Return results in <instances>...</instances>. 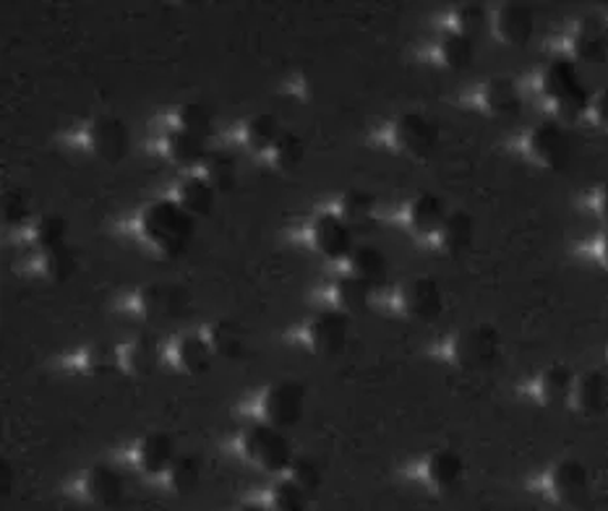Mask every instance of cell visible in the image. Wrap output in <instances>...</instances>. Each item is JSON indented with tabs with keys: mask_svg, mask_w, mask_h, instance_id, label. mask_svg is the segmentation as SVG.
I'll return each instance as SVG.
<instances>
[{
	"mask_svg": "<svg viewBox=\"0 0 608 511\" xmlns=\"http://www.w3.org/2000/svg\"><path fill=\"white\" fill-rule=\"evenodd\" d=\"M494 34L509 47H525L536 32V16L525 3H502L492 19Z\"/></svg>",
	"mask_w": 608,
	"mask_h": 511,
	"instance_id": "cell-15",
	"label": "cell"
},
{
	"mask_svg": "<svg viewBox=\"0 0 608 511\" xmlns=\"http://www.w3.org/2000/svg\"><path fill=\"white\" fill-rule=\"evenodd\" d=\"M176 361L185 373L202 376V373L212 371L214 350H212L210 340H204V337H196V334H189V337H183V340H178Z\"/></svg>",
	"mask_w": 608,
	"mask_h": 511,
	"instance_id": "cell-26",
	"label": "cell"
},
{
	"mask_svg": "<svg viewBox=\"0 0 608 511\" xmlns=\"http://www.w3.org/2000/svg\"><path fill=\"white\" fill-rule=\"evenodd\" d=\"M570 405L583 416H598L608 405V378L600 371H585L575 378Z\"/></svg>",
	"mask_w": 608,
	"mask_h": 511,
	"instance_id": "cell-17",
	"label": "cell"
},
{
	"mask_svg": "<svg viewBox=\"0 0 608 511\" xmlns=\"http://www.w3.org/2000/svg\"><path fill=\"white\" fill-rule=\"evenodd\" d=\"M308 493L293 478L280 480L272 490V509L274 511H306Z\"/></svg>",
	"mask_w": 608,
	"mask_h": 511,
	"instance_id": "cell-41",
	"label": "cell"
},
{
	"mask_svg": "<svg viewBox=\"0 0 608 511\" xmlns=\"http://www.w3.org/2000/svg\"><path fill=\"white\" fill-rule=\"evenodd\" d=\"M139 306L147 319L170 321V319H178V316H183L185 310H189L191 300L183 287L170 285V282H151V285L142 289Z\"/></svg>",
	"mask_w": 608,
	"mask_h": 511,
	"instance_id": "cell-12",
	"label": "cell"
},
{
	"mask_svg": "<svg viewBox=\"0 0 608 511\" xmlns=\"http://www.w3.org/2000/svg\"><path fill=\"white\" fill-rule=\"evenodd\" d=\"M392 141L403 155L410 157H428L439 144V128L437 123L428 121L420 113H405L397 117L392 126Z\"/></svg>",
	"mask_w": 608,
	"mask_h": 511,
	"instance_id": "cell-8",
	"label": "cell"
},
{
	"mask_svg": "<svg viewBox=\"0 0 608 511\" xmlns=\"http://www.w3.org/2000/svg\"><path fill=\"white\" fill-rule=\"evenodd\" d=\"M447 217L449 212L444 202L439 196H434V193H420L418 198H413L410 212H407V223H410L413 232L426 235V238L428 235H439Z\"/></svg>",
	"mask_w": 608,
	"mask_h": 511,
	"instance_id": "cell-21",
	"label": "cell"
},
{
	"mask_svg": "<svg viewBox=\"0 0 608 511\" xmlns=\"http://www.w3.org/2000/svg\"><path fill=\"white\" fill-rule=\"evenodd\" d=\"M596 214L598 219L608 227V183H604L596 193Z\"/></svg>",
	"mask_w": 608,
	"mask_h": 511,
	"instance_id": "cell-46",
	"label": "cell"
},
{
	"mask_svg": "<svg viewBox=\"0 0 608 511\" xmlns=\"http://www.w3.org/2000/svg\"><path fill=\"white\" fill-rule=\"evenodd\" d=\"M570 60L572 64H606L608 60V22L598 16H587L577 22L570 34Z\"/></svg>",
	"mask_w": 608,
	"mask_h": 511,
	"instance_id": "cell-9",
	"label": "cell"
},
{
	"mask_svg": "<svg viewBox=\"0 0 608 511\" xmlns=\"http://www.w3.org/2000/svg\"><path fill=\"white\" fill-rule=\"evenodd\" d=\"M123 363H126V368L134 373V376H149V373H155L157 363H160V344H157L151 334H139L126 348Z\"/></svg>",
	"mask_w": 608,
	"mask_h": 511,
	"instance_id": "cell-29",
	"label": "cell"
},
{
	"mask_svg": "<svg viewBox=\"0 0 608 511\" xmlns=\"http://www.w3.org/2000/svg\"><path fill=\"white\" fill-rule=\"evenodd\" d=\"M126 493L121 473L110 465H94L87 475V496L100 507H117Z\"/></svg>",
	"mask_w": 608,
	"mask_h": 511,
	"instance_id": "cell-19",
	"label": "cell"
},
{
	"mask_svg": "<svg viewBox=\"0 0 608 511\" xmlns=\"http://www.w3.org/2000/svg\"><path fill=\"white\" fill-rule=\"evenodd\" d=\"M303 407H306V389L301 382L285 378V382L272 384L261 399V412H264V423L274 428H293L303 418Z\"/></svg>",
	"mask_w": 608,
	"mask_h": 511,
	"instance_id": "cell-6",
	"label": "cell"
},
{
	"mask_svg": "<svg viewBox=\"0 0 608 511\" xmlns=\"http://www.w3.org/2000/svg\"><path fill=\"white\" fill-rule=\"evenodd\" d=\"M272 151L280 170H299L303 160H306V141H303L299 134H293V130H285V134L280 136L278 147Z\"/></svg>",
	"mask_w": 608,
	"mask_h": 511,
	"instance_id": "cell-38",
	"label": "cell"
},
{
	"mask_svg": "<svg viewBox=\"0 0 608 511\" xmlns=\"http://www.w3.org/2000/svg\"><path fill=\"white\" fill-rule=\"evenodd\" d=\"M502 350V334L492 323H475L462 329L452 342V361L462 371L492 368Z\"/></svg>",
	"mask_w": 608,
	"mask_h": 511,
	"instance_id": "cell-3",
	"label": "cell"
},
{
	"mask_svg": "<svg viewBox=\"0 0 608 511\" xmlns=\"http://www.w3.org/2000/svg\"><path fill=\"white\" fill-rule=\"evenodd\" d=\"M541 92L554 113L564 121H577L590 110L593 96L579 81L577 66L570 58H554L541 73Z\"/></svg>",
	"mask_w": 608,
	"mask_h": 511,
	"instance_id": "cell-2",
	"label": "cell"
},
{
	"mask_svg": "<svg viewBox=\"0 0 608 511\" xmlns=\"http://www.w3.org/2000/svg\"><path fill=\"white\" fill-rule=\"evenodd\" d=\"M350 274L365 282L371 289H379L390 280V264L386 256L374 246H356L350 253Z\"/></svg>",
	"mask_w": 608,
	"mask_h": 511,
	"instance_id": "cell-18",
	"label": "cell"
},
{
	"mask_svg": "<svg viewBox=\"0 0 608 511\" xmlns=\"http://www.w3.org/2000/svg\"><path fill=\"white\" fill-rule=\"evenodd\" d=\"M210 344L214 355L225 357V361H244L248 355V337L246 331L235 321H217L210 329Z\"/></svg>",
	"mask_w": 608,
	"mask_h": 511,
	"instance_id": "cell-23",
	"label": "cell"
},
{
	"mask_svg": "<svg viewBox=\"0 0 608 511\" xmlns=\"http://www.w3.org/2000/svg\"><path fill=\"white\" fill-rule=\"evenodd\" d=\"M168 155L172 162L191 168V164H204L210 151H206L204 139H199V136H193L183 128H172L168 134Z\"/></svg>",
	"mask_w": 608,
	"mask_h": 511,
	"instance_id": "cell-28",
	"label": "cell"
},
{
	"mask_svg": "<svg viewBox=\"0 0 608 511\" xmlns=\"http://www.w3.org/2000/svg\"><path fill=\"white\" fill-rule=\"evenodd\" d=\"M488 19H492V13H488L486 5L481 3H462L458 11H454V32L465 34V37L475 39L478 34H483L488 30Z\"/></svg>",
	"mask_w": 608,
	"mask_h": 511,
	"instance_id": "cell-36",
	"label": "cell"
},
{
	"mask_svg": "<svg viewBox=\"0 0 608 511\" xmlns=\"http://www.w3.org/2000/svg\"><path fill=\"white\" fill-rule=\"evenodd\" d=\"M587 113L593 115V121H596L600 128L608 130V89H604V92H598V94H593L590 110H587Z\"/></svg>",
	"mask_w": 608,
	"mask_h": 511,
	"instance_id": "cell-45",
	"label": "cell"
},
{
	"mask_svg": "<svg viewBox=\"0 0 608 511\" xmlns=\"http://www.w3.org/2000/svg\"><path fill=\"white\" fill-rule=\"evenodd\" d=\"M399 306L410 319L416 321H437L444 310V295L437 280L431 277H416L405 282V287L399 289Z\"/></svg>",
	"mask_w": 608,
	"mask_h": 511,
	"instance_id": "cell-10",
	"label": "cell"
},
{
	"mask_svg": "<svg viewBox=\"0 0 608 511\" xmlns=\"http://www.w3.org/2000/svg\"><path fill=\"white\" fill-rule=\"evenodd\" d=\"M178 459L176 454V441H172L170 433L155 431L149 433L147 439L142 441L139 446V465L147 475H160L170 473L172 462Z\"/></svg>",
	"mask_w": 608,
	"mask_h": 511,
	"instance_id": "cell-22",
	"label": "cell"
},
{
	"mask_svg": "<svg viewBox=\"0 0 608 511\" xmlns=\"http://www.w3.org/2000/svg\"><path fill=\"white\" fill-rule=\"evenodd\" d=\"M43 266L53 282H66L76 272V256L68 246L50 248V251H43Z\"/></svg>",
	"mask_w": 608,
	"mask_h": 511,
	"instance_id": "cell-39",
	"label": "cell"
},
{
	"mask_svg": "<svg viewBox=\"0 0 608 511\" xmlns=\"http://www.w3.org/2000/svg\"><path fill=\"white\" fill-rule=\"evenodd\" d=\"M575 373L570 365H549L538 378V399L545 407H562L570 405L572 389H575Z\"/></svg>",
	"mask_w": 608,
	"mask_h": 511,
	"instance_id": "cell-20",
	"label": "cell"
},
{
	"mask_svg": "<svg viewBox=\"0 0 608 511\" xmlns=\"http://www.w3.org/2000/svg\"><path fill=\"white\" fill-rule=\"evenodd\" d=\"M598 259H600V264H604L608 269V227H606L604 235H600V240H598Z\"/></svg>",
	"mask_w": 608,
	"mask_h": 511,
	"instance_id": "cell-47",
	"label": "cell"
},
{
	"mask_svg": "<svg viewBox=\"0 0 608 511\" xmlns=\"http://www.w3.org/2000/svg\"><path fill=\"white\" fill-rule=\"evenodd\" d=\"M290 478H293L299 486L306 490V493H316L322 488V469L316 467L314 459H295L293 467H290Z\"/></svg>",
	"mask_w": 608,
	"mask_h": 511,
	"instance_id": "cell-44",
	"label": "cell"
},
{
	"mask_svg": "<svg viewBox=\"0 0 608 511\" xmlns=\"http://www.w3.org/2000/svg\"><path fill=\"white\" fill-rule=\"evenodd\" d=\"M238 511H267V509L259 507V503H246V507H240Z\"/></svg>",
	"mask_w": 608,
	"mask_h": 511,
	"instance_id": "cell-48",
	"label": "cell"
},
{
	"mask_svg": "<svg viewBox=\"0 0 608 511\" xmlns=\"http://www.w3.org/2000/svg\"><path fill=\"white\" fill-rule=\"evenodd\" d=\"M178 128L189 130V134L199 136V139L206 141L214 130L212 113L204 105H199V102H189V105H183L181 110H178Z\"/></svg>",
	"mask_w": 608,
	"mask_h": 511,
	"instance_id": "cell-37",
	"label": "cell"
},
{
	"mask_svg": "<svg viewBox=\"0 0 608 511\" xmlns=\"http://www.w3.org/2000/svg\"><path fill=\"white\" fill-rule=\"evenodd\" d=\"M66 235H68V225L60 214H45V217H40L37 230H34L40 251H50V248L66 246Z\"/></svg>",
	"mask_w": 608,
	"mask_h": 511,
	"instance_id": "cell-40",
	"label": "cell"
},
{
	"mask_svg": "<svg viewBox=\"0 0 608 511\" xmlns=\"http://www.w3.org/2000/svg\"><path fill=\"white\" fill-rule=\"evenodd\" d=\"M142 232L160 253L181 256L193 240L196 225L178 202H155L142 214Z\"/></svg>",
	"mask_w": 608,
	"mask_h": 511,
	"instance_id": "cell-1",
	"label": "cell"
},
{
	"mask_svg": "<svg viewBox=\"0 0 608 511\" xmlns=\"http://www.w3.org/2000/svg\"><path fill=\"white\" fill-rule=\"evenodd\" d=\"M311 348L319 355H340L348 348L350 337V316L345 310H324L311 321L308 329Z\"/></svg>",
	"mask_w": 608,
	"mask_h": 511,
	"instance_id": "cell-14",
	"label": "cell"
},
{
	"mask_svg": "<svg viewBox=\"0 0 608 511\" xmlns=\"http://www.w3.org/2000/svg\"><path fill=\"white\" fill-rule=\"evenodd\" d=\"M244 452L251 462H257L267 473H282L293 467V446L282 436L280 428L257 423L244 433Z\"/></svg>",
	"mask_w": 608,
	"mask_h": 511,
	"instance_id": "cell-4",
	"label": "cell"
},
{
	"mask_svg": "<svg viewBox=\"0 0 608 511\" xmlns=\"http://www.w3.org/2000/svg\"><path fill=\"white\" fill-rule=\"evenodd\" d=\"M311 238H314V246L319 248V253L331 261L350 259L352 248H356L352 246V227L345 223L340 214L331 212H324L314 219Z\"/></svg>",
	"mask_w": 608,
	"mask_h": 511,
	"instance_id": "cell-13",
	"label": "cell"
},
{
	"mask_svg": "<svg viewBox=\"0 0 608 511\" xmlns=\"http://www.w3.org/2000/svg\"><path fill=\"white\" fill-rule=\"evenodd\" d=\"M439 58L452 71H465V68L473 66L475 39H470L460 32H447L439 43Z\"/></svg>",
	"mask_w": 608,
	"mask_h": 511,
	"instance_id": "cell-30",
	"label": "cell"
},
{
	"mask_svg": "<svg viewBox=\"0 0 608 511\" xmlns=\"http://www.w3.org/2000/svg\"><path fill=\"white\" fill-rule=\"evenodd\" d=\"M204 178L217 193H227L235 189V181H238V168H235V160L225 151H212L204 162Z\"/></svg>",
	"mask_w": 608,
	"mask_h": 511,
	"instance_id": "cell-32",
	"label": "cell"
},
{
	"mask_svg": "<svg viewBox=\"0 0 608 511\" xmlns=\"http://www.w3.org/2000/svg\"><path fill=\"white\" fill-rule=\"evenodd\" d=\"M374 206H376V202L371 193L348 191L340 202V217L350 227L365 225V223H371V217H374Z\"/></svg>",
	"mask_w": 608,
	"mask_h": 511,
	"instance_id": "cell-35",
	"label": "cell"
},
{
	"mask_svg": "<svg viewBox=\"0 0 608 511\" xmlns=\"http://www.w3.org/2000/svg\"><path fill=\"white\" fill-rule=\"evenodd\" d=\"M481 102L483 110L494 117H515L522 110L520 89L513 79H504V76H496V79H488L483 84Z\"/></svg>",
	"mask_w": 608,
	"mask_h": 511,
	"instance_id": "cell-16",
	"label": "cell"
},
{
	"mask_svg": "<svg viewBox=\"0 0 608 511\" xmlns=\"http://www.w3.org/2000/svg\"><path fill=\"white\" fill-rule=\"evenodd\" d=\"M335 300L345 314H361L371 300V287L356 277V274H345L335 285Z\"/></svg>",
	"mask_w": 608,
	"mask_h": 511,
	"instance_id": "cell-31",
	"label": "cell"
},
{
	"mask_svg": "<svg viewBox=\"0 0 608 511\" xmlns=\"http://www.w3.org/2000/svg\"><path fill=\"white\" fill-rule=\"evenodd\" d=\"M117 365H121V355H117V350L108 342L92 344L85 355V368L89 373H100V376H105V373H113Z\"/></svg>",
	"mask_w": 608,
	"mask_h": 511,
	"instance_id": "cell-42",
	"label": "cell"
},
{
	"mask_svg": "<svg viewBox=\"0 0 608 511\" xmlns=\"http://www.w3.org/2000/svg\"><path fill=\"white\" fill-rule=\"evenodd\" d=\"M282 134H285V130L280 128L278 117L267 115V113L251 117V123L246 126V141L254 151L274 149V147H278Z\"/></svg>",
	"mask_w": 608,
	"mask_h": 511,
	"instance_id": "cell-33",
	"label": "cell"
},
{
	"mask_svg": "<svg viewBox=\"0 0 608 511\" xmlns=\"http://www.w3.org/2000/svg\"><path fill=\"white\" fill-rule=\"evenodd\" d=\"M214 196L217 191L212 189L206 178H185L178 189V198L176 202L183 206L191 217H206L214 209Z\"/></svg>",
	"mask_w": 608,
	"mask_h": 511,
	"instance_id": "cell-27",
	"label": "cell"
},
{
	"mask_svg": "<svg viewBox=\"0 0 608 511\" xmlns=\"http://www.w3.org/2000/svg\"><path fill=\"white\" fill-rule=\"evenodd\" d=\"M439 246L444 248L449 256L465 253L473 246L475 238V223L468 212H452L447 217V223L439 230Z\"/></svg>",
	"mask_w": 608,
	"mask_h": 511,
	"instance_id": "cell-24",
	"label": "cell"
},
{
	"mask_svg": "<svg viewBox=\"0 0 608 511\" xmlns=\"http://www.w3.org/2000/svg\"><path fill=\"white\" fill-rule=\"evenodd\" d=\"M32 214V204H30V196H26L24 191H9L3 198V219L5 225L11 227H19L24 225L26 219H30Z\"/></svg>",
	"mask_w": 608,
	"mask_h": 511,
	"instance_id": "cell-43",
	"label": "cell"
},
{
	"mask_svg": "<svg viewBox=\"0 0 608 511\" xmlns=\"http://www.w3.org/2000/svg\"><path fill=\"white\" fill-rule=\"evenodd\" d=\"M170 486L178 496H191L193 490L202 482V462H199L193 454H183L172 462L170 467Z\"/></svg>",
	"mask_w": 608,
	"mask_h": 511,
	"instance_id": "cell-34",
	"label": "cell"
},
{
	"mask_svg": "<svg viewBox=\"0 0 608 511\" xmlns=\"http://www.w3.org/2000/svg\"><path fill=\"white\" fill-rule=\"evenodd\" d=\"M462 473H465L462 457L449 448L431 454L426 462V480L437 490H452L462 480Z\"/></svg>",
	"mask_w": 608,
	"mask_h": 511,
	"instance_id": "cell-25",
	"label": "cell"
},
{
	"mask_svg": "<svg viewBox=\"0 0 608 511\" xmlns=\"http://www.w3.org/2000/svg\"><path fill=\"white\" fill-rule=\"evenodd\" d=\"M525 151L530 160L545 170H564L572 160V141L562 123L545 121L530 130L525 139Z\"/></svg>",
	"mask_w": 608,
	"mask_h": 511,
	"instance_id": "cell-5",
	"label": "cell"
},
{
	"mask_svg": "<svg viewBox=\"0 0 608 511\" xmlns=\"http://www.w3.org/2000/svg\"><path fill=\"white\" fill-rule=\"evenodd\" d=\"M545 488L564 507H583L590 499V473L583 462L562 459L545 475Z\"/></svg>",
	"mask_w": 608,
	"mask_h": 511,
	"instance_id": "cell-7",
	"label": "cell"
},
{
	"mask_svg": "<svg viewBox=\"0 0 608 511\" xmlns=\"http://www.w3.org/2000/svg\"><path fill=\"white\" fill-rule=\"evenodd\" d=\"M89 147L100 160H105L110 164L126 160L128 149H131V134L128 126L117 117L102 115L89 126Z\"/></svg>",
	"mask_w": 608,
	"mask_h": 511,
	"instance_id": "cell-11",
	"label": "cell"
}]
</instances>
